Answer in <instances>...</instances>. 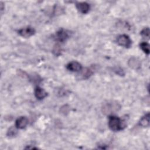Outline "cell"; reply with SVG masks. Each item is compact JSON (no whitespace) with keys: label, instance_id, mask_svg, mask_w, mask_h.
<instances>
[{"label":"cell","instance_id":"6da1fadb","mask_svg":"<svg viewBox=\"0 0 150 150\" xmlns=\"http://www.w3.org/2000/svg\"><path fill=\"white\" fill-rule=\"evenodd\" d=\"M108 125L110 129L113 131H118L123 129L121 120L119 117L114 115L109 116Z\"/></svg>","mask_w":150,"mask_h":150},{"label":"cell","instance_id":"7a4b0ae2","mask_svg":"<svg viewBox=\"0 0 150 150\" xmlns=\"http://www.w3.org/2000/svg\"><path fill=\"white\" fill-rule=\"evenodd\" d=\"M117 43L122 47L129 48L132 45V40L128 35H121L117 37Z\"/></svg>","mask_w":150,"mask_h":150},{"label":"cell","instance_id":"3957f363","mask_svg":"<svg viewBox=\"0 0 150 150\" xmlns=\"http://www.w3.org/2000/svg\"><path fill=\"white\" fill-rule=\"evenodd\" d=\"M120 106L117 103H114V102H108L106 104H105L102 109L103 112L105 114H110L112 112L117 111L118 109H120Z\"/></svg>","mask_w":150,"mask_h":150},{"label":"cell","instance_id":"277c9868","mask_svg":"<svg viewBox=\"0 0 150 150\" xmlns=\"http://www.w3.org/2000/svg\"><path fill=\"white\" fill-rule=\"evenodd\" d=\"M96 70L95 66H91L89 67L84 68V69H81L80 72V74L78 75L79 76V79H88L92 74L94 73Z\"/></svg>","mask_w":150,"mask_h":150},{"label":"cell","instance_id":"5b68a950","mask_svg":"<svg viewBox=\"0 0 150 150\" xmlns=\"http://www.w3.org/2000/svg\"><path fill=\"white\" fill-rule=\"evenodd\" d=\"M70 37V32L64 29H60L56 33V39L58 42H64Z\"/></svg>","mask_w":150,"mask_h":150},{"label":"cell","instance_id":"8992f818","mask_svg":"<svg viewBox=\"0 0 150 150\" xmlns=\"http://www.w3.org/2000/svg\"><path fill=\"white\" fill-rule=\"evenodd\" d=\"M18 33L23 38H29L35 33V30L32 27L27 26L18 30Z\"/></svg>","mask_w":150,"mask_h":150},{"label":"cell","instance_id":"52a82bcc","mask_svg":"<svg viewBox=\"0 0 150 150\" xmlns=\"http://www.w3.org/2000/svg\"><path fill=\"white\" fill-rule=\"evenodd\" d=\"M66 69L70 71L79 72L82 69V66L80 63L76 61H73L67 64Z\"/></svg>","mask_w":150,"mask_h":150},{"label":"cell","instance_id":"ba28073f","mask_svg":"<svg viewBox=\"0 0 150 150\" xmlns=\"http://www.w3.org/2000/svg\"><path fill=\"white\" fill-rule=\"evenodd\" d=\"M76 6L77 9L81 13L85 14L88 13V12L90 11V4L86 2H77L76 4Z\"/></svg>","mask_w":150,"mask_h":150},{"label":"cell","instance_id":"9c48e42d","mask_svg":"<svg viewBox=\"0 0 150 150\" xmlns=\"http://www.w3.org/2000/svg\"><path fill=\"white\" fill-rule=\"evenodd\" d=\"M28 124V119L26 117H20L15 121V127L18 129L25 128Z\"/></svg>","mask_w":150,"mask_h":150},{"label":"cell","instance_id":"30bf717a","mask_svg":"<svg viewBox=\"0 0 150 150\" xmlns=\"http://www.w3.org/2000/svg\"><path fill=\"white\" fill-rule=\"evenodd\" d=\"M34 93L36 98L39 100L45 98L47 95V92L43 88L39 86L36 87V88H35Z\"/></svg>","mask_w":150,"mask_h":150},{"label":"cell","instance_id":"8fae6325","mask_svg":"<svg viewBox=\"0 0 150 150\" xmlns=\"http://www.w3.org/2000/svg\"><path fill=\"white\" fill-rule=\"evenodd\" d=\"M139 125L142 127H148L149 125V113L148 112L144 115L139 122Z\"/></svg>","mask_w":150,"mask_h":150},{"label":"cell","instance_id":"7c38bea8","mask_svg":"<svg viewBox=\"0 0 150 150\" xmlns=\"http://www.w3.org/2000/svg\"><path fill=\"white\" fill-rule=\"evenodd\" d=\"M128 64L131 67L137 69L140 66V62L135 57H132L128 61Z\"/></svg>","mask_w":150,"mask_h":150},{"label":"cell","instance_id":"4fadbf2b","mask_svg":"<svg viewBox=\"0 0 150 150\" xmlns=\"http://www.w3.org/2000/svg\"><path fill=\"white\" fill-rule=\"evenodd\" d=\"M140 48L146 54H149V45L146 42H142L139 45Z\"/></svg>","mask_w":150,"mask_h":150},{"label":"cell","instance_id":"5bb4252c","mask_svg":"<svg viewBox=\"0 0 150 150\" xmlns=\"http://www.w3.org/2000/svg\"><path fill=\"white\" fill-rule=\"evenodd\" d=\"M16 134H17L16 129L13 127H11L10 128L8 129L6 133V135L8 137H13L16 135Z\"/></svg>","mask_w":150,"mask_h":150},{"label":"cell","instance_id":"9a60e30c","mask_svg":"<svg viewBox=\"0 0 150 150\" xmlns=\"http://www.w3.org/2000/svg\"><path fill=\"white\" fill-rule=\"evenodd\" d=\"M140 34L144 38L149 39V28H145L141 30V32H140Z\"/></svg>","mask_w":150,"mask_h":150},{"label":"cell","instance_id":"2e32d148","mask_svg":"<svg viewBox=\"0 0 150 150\" xmlns=\"http://www.w3.org/2000/svg\"><path fill=\"white\" fill-rule=\"evenodd\" d=\"M62 52V49L60 48V46L59 45H56L53 49V53L56 55V56H59L61 54Z\"/></svg>","mask_w":150,"mask_h":150}]
</instances>
